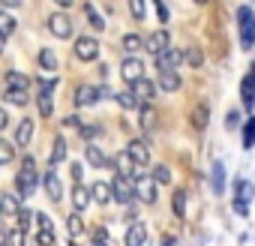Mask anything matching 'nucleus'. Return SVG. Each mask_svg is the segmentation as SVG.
I'll list each match as a JSON object with an SVG mask.
<instances>
[{"label":"nucleus","mask_w":255,"mask_h":246,"mask_svg":"<svg viewBox=\"0 0 255 246\" xmlns=\"http://www.w3.org/2000/svg\"><path fill=\"white\" fill-rule=\"evenodd\" d=\"M39 186V174H36V159L30 153H24L21 165H18V174H15V195L21 201H27Z\"/></svg>","instance_id":"f257e3e1"},{"label":"nucleus","mask_w":255,"mask_h":246,"mask_svg":"<svg viewBox=\"0 0 255 246\" xmlns=\"http://www.w3.org/2000/svg\"><path fill=\"white\" fill-rule=\"evenodd\" d=\"M237 39H240L243 51L255 48V9L249 3L237 6Z\"/></svg>","instance_id":"f03ea898"},{"label":"nucleus","mask_w":255,"mask_h":246,"mask_svg":"<svg viewBox=\"0 0 255 246\" xmlns=\"http://www.w3.org/2000/svg\"><path fill=\"white\" fill-rule=\"evenodd\" d=\"M252 201H255V183L246 180V177H237L234 180V213L249 216V204Z\"/></svg>","instance_id":"7ed1b4c3"},{"label":"nucleus","mask_w":255,"mask_h":246,"mask_svg":"<svg viewBox=\"0 0 255 246\" xmlns=\"http://www.w3.org/2000/svg\"><path fill=\"white\" fill-rule=\"evenodd\" d=\"M102 96H108V87H96L90 81H81L75 87V108H93Z\"/></svg>","instance_id":"20e7f679"},{"label":"nucleus","mask_w":255,"mask_h":246,"mask_svg":"<svg viewBox=\"0 0 255 246\" xmlns=\"http://www.w3.org/2000/svg\"><path fill=\"white\" fill-rule=\"evenodd\" d=\"M48 30H51L57 39H72V33H75V24H72L69 12L57 9V12H51V15H48Z\"/></svg>","instance_id":"39448f33"},{"label":"nucleus","mask_w":255,"mask_h":246,"mask_svg":"<svg viewBox=\"0 0 255 246\" xmlns=\"http://www.w3.org/2000/svg\"><path fill=\"white\" fill-rule=\"evenodd\" d=\"M111 201H117V204H132L135 201V189H132L129 177L114 174V180H111Z\"/></svg>","instance_id":"423d86ee"},{"label":"nucleus","mask_w":255,"mask_h":246,"mask_svg":"<svg viewBox=\"0 0 255 246\" xmlns=\"http://www.w3.org/2000/svg\"><path fill=\"white\" fill-rule=\"evenodd\" d=\"M39 183H42V189H45V195H48L51 204H60V201H63V183H60V177H57L54 168H48V171L39 177Z\"/></svg>","instance_id":"0eeeda50"},{"label":"nucleus","mask_w":255,"mask_h":246,"mask_svg":"<svg viewBox=\"0 0 255 246\" xmlns=\"http://www.w3.org/2000/svg\"><path fill=\"white\" fill-rule=\"evenodd\" d=\"M132 189H135V198L144 201V204H156V180L150 174L144 177H132Z\"/></svg>","instance_id":"6e6552de"},{"label":"nucleus","mask_w":255,"mask_h":246,"mask_svg":"<svg viewBox=\"0 0 255 246\" xmlns=\"http://www.w3.org/2000/svg\"><path fill=\"white\" fill-rule=\"evenodd\" d=\"M75 57H78L81 63H93V60L99 57V42H96V36H78V39H75Z\"/></svg>","instance_id":"1a4fd4ad"},{"label":"nucleus","mask_w":255,"mask_h":246,"mask_svg":"<svg viewBox=\"0 0 255 246\" xmlns=\"http://www.w3.org/2000/svg\"><path fill=\"white\" fill-rule=\"evenodd\" d=\"M165 48H171V33L168 30H153V33H147L144 36V51L147 54H162Z\"/></svg>","instance_id":"9d476101"},{"label":"nucleus","mask_w":255,"mask_h":246,"mask_svg":"<svg viewBox=\"0 0 255 246\" xmlns=\"http://www.w3.org/2000/svg\"><path fill=\"white\" fill-rule=\"evenodd\" d=\"M240 102H243V108L246 111H252L255 108V63L249 66V72L240 78Z\"/></svg>","instance_id":"9b49d317"},{"label":"nucleus","mask_w":255,"mask_h":246,"mask_svg":"<svg viewBox=\"0 0 255 246\" xmlns=\"http://www.w3.org/2000/svg\"><path fill=\"white\" fill-rule=\"evenodd\" d=\"M120 78L123 81H138V78H144V60L141 57H123L120 60Z\"/></svg>","instance_id":"f8f14e48"},{"label":"nucleus","mask_w":255,"mask_h":246,"mask_svg":"<svg viewBox=\"0 0 255 246\" xmlns=\"http://www.w3.org/2000/svg\"><path fill=\"white\" fill-rule=\"evenodd\" d=\"M156 123H159V114H156L153 102H141V105H138V126H141L144 132H153Z\"/></svg>","instance_id":"ddd939ff"},{"label":"nucleus","mask_w":255,"mask_h":246,"mask_svg":"<svg viewBox=\"0 0 255 246\" xmlns=\"http://www.w3.org/2000/svg\"><path fill=\"white\" fill-rule=\"evenodd\" d=\"M180 63H183V51H177V48H165L162 54H156V66H159V72H174Z\"/></svg>","instance_id":"4468645a"},{"label":"nucleus","mask_w":255,"mask_h":246,"mask_svg":"<svg viewBox=\"0 0 255 246\" xmlns=\"http://www.w3.org/2000/svg\"><path fill=\"white\" fill-rule=\"evenodd\" d=\"M126 153H129V159L138 165V168H144V165H150V147L144 144V141H129V144H126Z\"/></svg>","instance_id":"2eb2a0df"},{"label":"nucleus","mask_w":255,"mask_h":246,"mask_svg":"<svg viewBox=\"0 0 255 246\" xmlns=\"http://www.w3.org/2000/svg\"><path fill=\"white\" fill-rule=\"evenodd\" d=\"M84 162L93 165V168H108V165H111V159L105 156V150L96 147V144H87V147H84Z\"/></svg>","instance_id":"dca6fc26"},{"label":"nucleus","mask_w":255,"mask_h":246,"mask_svg":"<svg viewBox=\"0 0 255 246\" xmlns=\"http://www.w3.org/2000/svg\"><path fill=\"white\" fill-rule=\"evenodd\" d=\"M126 246H144L147 243V225L144 222H132L129 228H126Z\"/></svg>","instance_id":"f3484780"},{"label":"nucleus","mask_w":255,"mask_h":246,"mask_svg":"<svg viewBox=\"0 0 255 246\" xmlns=\"http://www.w3.org/2000/svg\"><path fill=\"white\" fill-rule=\"evenodd\" d=\"M3 78H6V90H30V84H33V78L18 69H9Z\"/></svg>","instance_id":"a211bd4d"},{"label":"nucleus","mask_w":255,"mask_h":246,"mask_svg":"<svg viewBox=\"0 0 255 246\" xmlns=\"http://www.w3.org/2000/svg\"><path fill=\"white\" fill-rule=\"evenodd\" d=\"M33 120L30 117H24L21 123H18V126H15V144L18 147H30V141H33Z\"/></svg>","instance_id":"6ab92c4d"},{"label":"nucleus","mask_w":255,"mask_h":246,"mask_svg":"<svg viewBox=\"0 0 255 246\" xmlns=\"http://www.w3.org/2000/svg\"><path fill=\"white\" fill-rule=\"evenodd\" d=\"M111 165L117 168V174H123V177H129V180H132V174L138 171V165H135V162L129 159V153H126V150H123V153H117V156L111 159Z\"/></svg>","instance_id":"aec40b11"},{"label":"nucleus","mask_w":255,"mask_h":246,"mask_svg":"<svg viewBox=\"0 0 255 246\" xmlns=\"http://www.w3.org/2000/svg\"><path fill=\"white\" fill-rule=\"evenodd\" d=\"M129 90L138 96V102H150V96L156 93V87H153V81H150L147 75H144V78H138V81H132V84H129Z\"/></svg>","instance_id":"412c9836"},{"label":"nucleus","mask_w":255,"mask_h":246,"mask_svg":"<svg viewBox=\"0 0 255 246\" xmlns=\"http://www.w3.org/2000/svg\"><path fill=\"white\" fill-rule=\"evenodd\" d=\"M60 162H66V138L54 135V144H51V153H48V168H57Z\"/></svg>","instance_id":"4be33fe9"},{"label":"nucleus","mask_w":255,"mask_h":246,"mask_svg":"<svg viewBox=\"0 0 255 246\" xmlns=\"http://www.w3.org/2000/svg\"><path fill=\"white\" fill-rule=\"evenodd\" d=\"M90 189L84 186V183H78V186H72V207H75V213H84L87 207H90Z\"/></svg>","instance_id":"5701e85b"},{"label":"nucleus","mask_w":255,"mask_h":246,"mask_svg":"<svg viewBox=\"0 0 255 246\" xmlns=\"http://www.w3.org/2000/svg\"><path fill=\"white\" fill-rule=\"evenodd\" d=\"M240 144H243V150L255 147V114H249L243 120V126H240Z\"/></svg>","instance_id":"b1692460"},{"label":"nucleus","mask_w":255,"mask_h":246,"mask_svg":"<svg viewBox=\"0 0 255 246\" xmlns=\"http://www.w3.org/2000/svg\"><path fill=\"white\" fill-rule=\"evenodd\" d=\"M21 198L15 195V192H3L0 195V213H9V216H18L21 213Z\"/></svg>","instance_id":"393cba45"},{"label":"nucleus","mask_w":255,"mask_h":246,"mask_svg":"<svg viewBox=\"0 0 255 246\" xmlns=\"http://www.w3.org/2000/svg\"><path fill=\"white\" fill-rule=\"evenodd\" d=\"M210 189L216 192V195H222L225 192V165L216 159L213 162V168H210Z\"/></svg>","instance_id":"a878e982"},{"label":"nucleus","mask_w":255,"mask_h":246,"mask_svg":"<svg viewBox=\"0 0 255 246\" xmlns=\"http://www.w3.org/2000/svg\"><path fill=\"white\" fill-rule=\"evenodd\" d=\"M180 87H183V81L177 72H159V90L162 93H177Z\"/></svg>","instance_id":"bb28decb"},{"label":"nucleus","mask_w":255,"mask_h":246,"mask_svg":"<svg viewBox=\"0 0 255 246\" xmlns=\"http://www.w3.org/2000/svg\"><path fill=\"white\" fill-rule=\"evenodd\" d=\"M90 198H93L96 204H111V183L96 180V183L90 186Z\"/></svg>","instance_id":"cd10ccee"},{"label":"nucleus","mask_w":255,"mask_h":246,"mask_svg":"<svg viewBox=\"0 0 255 246\" xmlns=\"http://www.w3.org/2000/svg\"><path fill=\"white\" fill-rule=\"evenodd\" d=\"M114 102L123 108V111H135L141 102H138V96L132 93V90H123V93H114Z\"/></svg>","instance_id":"c85d7f7f"},{"label":"nucleus","mask_w":255,"mask_h":246,"mask_svg":"<svg viewBox=\"0 0 255 246\" xmlns=\"http://www.w3.org/2000/svg\"><path fill=\"white\" fill-rule=\"evenodd\" d=\"M15 27H18V21L12 18V12H9V9H0V36H3V39L12 36Z\"/></svg>","instance_id":"c756f323"},{"label":"nucleus","mask_w":255,"mask_h":246,"mask_svg":"<svg viewBox=\"0 0 255 246\" xmlns=\"http://www.w3.org/2000/svg\"><path fill=\"white\" fill-rule=\"evenodd\" d=\"M66 231H69V240H78L84 234V222H81V213H69L66 216Z\"/></svg>","instance_id":"7c9ffc66"},{"label":"nucleus","mask_w":255,"mask_h":246,"mask_svg":"<svg viewBox=\"0 0 255 246\" xmlns=\"http://www.w3.org/2000/svg\"><path fill=\"white\" fill-rule=\"evenodd\" d=\"M84 15H87V21H90V27L96 30V33H102L105 30V18L96 12V6L93 3H84Z\"/></svg>","instance_id":"2f4dec72"},{"label":"nucleus","mask_w":255,"mask_h":246,"mask_svg":"<svg viewBox=\"0 0 255 246\" xmlns=\"http://www.w3.org/2000/svg\"><path fill=\"white\" fill-rule=\"evenodd\" d=\"M120 45H123V51H138V48H144V36L141 33H126L123 39H120Z\"/></svg>","instance_id":"473e14b6"},{"label":"nucleus","mask_w":255,"mask_h":246,"mask_svg":"<svg viewBox=\"0 0 255 246\" xmlns=\"http://www.w3.org/2000/svg\"><path fill=\"white\" fill-rule=\"evenodd\" d=\"M183 63H189L192 69H198V66L204 63V51H201L198 45H189V48L183 51Z\"/></svg>","instance_id":"72a5a7b5"},{"label":"nucleus","mask_w":255,"mask_h":246,"mask_svg":"<svg viewBox=\"0 0 255 246\" xmlns=\"http://www.w3.org/2000/svg\"><path fill=\"white\" fill-rule=\"evenodd\" d=\"M36 105H39V117H54V99H51V93H39L36 96Z\"/></svg>","instance_id":"f704fd0d"},{"label":"nucleus","mask_w":255,"mask_h":246,"mask_svg":"<svg viewBox=\"0 0 255 246\" xmlns=\"http://www.w3.org/2000/svg\"><path fill=\"white\" fill-rule=\"evenodd\" d=\"M171 210L177 219L186 216V189H174V198H171Z\"/></svg>","instance_id":"c9c22d12"},{"label":"nucleus","mask_w":255,"mask_h":246,"mask_svg":"<svg viewBox=\"0 0 255 246\" xmlns=\"http://www.w3.org/2000/svg\"><path fill=\"white\" fill-rule=\"evenodd\" d=\"M36 60H39V66H42V69H48V72H54V69H57V54H54L51 48H39V57H36Z\"/></svg>","instance_id":"e433bc0d"},{"label":"nucleus","mask_w":255,"mask_h":246,"mask_svg":"<svg viewBox=\"0 0 255 246\" xmlns=\"http://www.w3.org/2000/svg\"><path fill=\"white\" fill-rule=\"evenodd\" d=\"M3 99L9 102V105H18V108H24L27 105V90H3Z\"/></svg>","instance_id":"4c0bfd02"},{"label":"nucleus","mask_w":255,"mask_h":246,"mask_svg":"<svg viewBox=\"0 0 255 246\" xmlns=\"http://www.w3.org/2000/svg\"><path fill=\"white\" fill-rule=\"evenodd\" d=\"M129 15L135 21H144L147 18V0H129Z\"/></svg>","instance_id":"58836bf2"},{"label":"nucleus","mask_w":255,"mask_h":246,"mask_svg":"<svg viewBox=\"0 0 255 246\" xmlns=\"http://www.w3.org/2000/svg\"><path fill=\"white\" fill-rule=\"evenodd\" d=\"M33 216H36V213H33V210H27V207H21V213H18V216H15V219H18V222H15V228H18V231H24V234H27V231H30V222H33Z\"/></svg>","instance_id":"ea45409f"},{"label":"nucleus","mask_w":255,"mask_h":246,"mask_svg":"<svg viewBox=\"0 0 255 246\" xmlns=\"http://www.w3.org/2000/svg\"><path fill=\"white\" fill-rule=\"evenodd\" d=\"M12 159H15V147L6 138H0V165H9Z\"/></svg>","instance_id":"a19ab883"},{"label":"nucleus","mask_w":255,"mask_h":246,"mask_svg":"<svg viewBox=\"0 0 255 246\" xmlns=\"http://www.w3.org/2000/svg\"><path fill=\"white\" fill-rule=\"evenodd\" d=\"M78 135H81L84 141H90V138H99V135H102V126H99V123H84V126L78 129Z\"/></svg>","instance_id":"79ce46f5"},{"label":"nucleus","mask_w":255,"mask_h":246,"mask_svg":"<svg viewBox=\"0 0 255 246\" xmlns=\"http://www.w3.org/2000/svg\"><path fill=\"white\" fill-rule=\"evenodd\" d=\"M192 120H195V126H198V129H204V126H207V105H204V102H201V105H195Z\"/></svg>","instance_id":"37998d69"},{"label":"nucleus","mask_w":255,"mask_h":246,"mask_svg":"<svg viewBox=\"0 0 255 246\" xmlns=\"http://www.w3.org/2000/svg\"><path fill=\"white\" fill-rule=\"evenodd\" d=\"M150 177H153L156 183H171V168H168V165H156Z\"/></svg>","instance_id":"c03bdc74"},{"label":"nucleus","mask_w":255,"mask_h":246,"mask_svg":"<svg viewBox=\"0 0 255 246\" xmlns=\"http://www.w3.org/2000/svg\"><path fill=\"white\" fill-rule=\"evenodd\" d=\"M36 243H39V246H54V228H39Z\"/></svg>","instance_id":"a18cd8bd"},{"label":"nucleus","mask_w":255,"mask_h":246,"mask_svg":"<svg viewBox=\"0 0 255 246\" xmlns=\"http://www.w3.org/2000/svg\"><path fill=\"white\" fill-rule=\"evenodd\" d=\"M24 237H27L24 231H18V228H12V231L6 234V240H3V243H6V246H24Z\"/></svg>","instance_id":"49530a36"},{"label":"nucleus","mask_w":255,"mask_h":246,"mask_svg":"<svg viewBox=\"0 0 255 246\" xmlns=\"http://www.w3.org/2000/svg\"><path fill=\"white\" fill-rule=\"evenodd\" d=\"M36 87H39V93H54L57 78H54V75H51V78H36Z\"/></svg>","instance_id":"de8ad7c7"},{"label":"nucleus","mask_w":255,"mask_h":246,"mask_svg":"<svg viewBox=\"0 0 255 246\" xmlns=\"http://www.w3.org/2000/svg\"><path fill=\"white\" fill-rule=\"evenodd\" d=\"M153 6H156V15H159V21L165 24V21L171 18V9L165 6V0H153Z\"/></svg>","instance_id":"09e8293b"},{"label":"nucleus","mask_w":255,"mask_h":246,"mask_svg":"<svg viewBox=\"0 0 255 246\" xmlns=\"http://www.w3.org/2000/svg\"><path fill=\"white\" fill-rule=\"evenodd\" d=\"M84 123H81V117L78 114H69V117H63V129H81Z\"/></svg>","instance_id":"8fccbe9b"},{"label":"nucleus","mask_w":255,"mask_h":246,"mask_svg":"<svg viewBox=\"0 0 255 246\" xmlns=\"http://www.w3.org/2000/svg\"><path fill=\"white\" fill-rule=\"evenodd\" d=\"M81 171H84V168H81V162H72V165H69V174H72V186H78V183H81Z\"/></svg>","instance_id":"3c124183"},{"label":"nucleus","mask_w":255,"mask_h":246,"mask_svg":"<svg viewBox=\"0 0 255 246\" xmlns=\"http://www.w3.org/2000/svg\"><path fill=\"white\" fill-rule=\"evenodd\" d=\"M237 120H240V111L234 108V111L225 114V126H228V129H237Z\"/></svg>","instance_id":"603ef678"},{"label":"nucleus","mask_w":255,"mask_h":246,"mask_svg":"<svg viewBox=\"0 0 255 246\" xmlns=\"http://www.w3.org/2000/svg\"><path fill=\"white\" fill-rule=\"evenodd\" d=\"M159 246H177V237H174V234H162Z\"/></svg>","instance_id":"864d4df0"},{"label":"nucleus","mask_w":255,"mask_h":246,"mask_svg":"<svg viewBox=\"0 0 255 246\" xmlns=\"http://www.w3.org/2000/svg\"><path fill=\"white\" fill-rule=\"evenodd\" d=\"M0 3H3L6 9H15V6H21V3H24V0H0Z\"/></svg>","instance_id":"5fc2aeb1"},{"label":"nucleus","mask_w":255,"mask_h":246,"mask_svg":"<svg viewBox=\"0 0 255 246\" xmlns=\"http://www.w3.org/2000/svg\"><path fill=\"white\" fill-rule=\"evenodd\" d=\"M6 123H9V117H6V111L0 108V129H6Z\"/></svg>","instance_id":"6e6d98bb"},{"label":"nucleus","mask_w":255,"mask_h":246,"mask_svg":"<svg viewBox=\"0 0 255 246\" xmlns=\"http://www.w3.org/2000/svg\"><path fill=\"white\" fill-rule=\"evenodd\" d=\"M54 3H57V9H69V6H72V0H54Z\"/></svg>","instance_id":"4d7b16f0"},{"label":"nucleus","mask_w":255,"mask_h":246,"mask_svg":"<svg viewBox=\"0 0 255 246\" xmlns=\"http://www.w3.org/2000/svg\"><path fill=\"white\" fill-rule=\"evenodd\" d=\"M90 246H108V240H99V237H93V243Z\"/></svg>","instance_id":"13d9d810"},{"label":"nucleus","mask_w":255,"mask_h":246,"mask_svg":"<svg viewBox=\"0 0 255 246\" xmlns=\"http://www.w3.org/2000/svg\"><path fill=\"white\" fill-rule=\"evenodd\" d=\"M3 45H6V39H3V36H0V51H3Z\"/></svg>","instance_id":"bf43d9fd"},{"label":"nucleus","mask_w":255,"mask_h":246,"mask_svg":"<svg viewBox=\"0 0 255 246\" xmlns=\"http://www.w3.org/2000/svg\"><path fill=\"white\" fill-rule=\"evenodd\" d=\"M195 3H207V0H195Z\"/></svg>","instance_id":"052dcab7"},{"label":"nucleus","mask_w":255,"mask_h":246,"mask_svg":"<svg viewBox=\"0 0 255 246\" xmlns=\"http://www.w3.org/2000/svg\"><path fill=\"white\" fill-rule=\"evenodd\" d=\"M69 246H75V243H72V240H69Z\"/></svg>","instance_id":"680f3d73"}]
</instances>
